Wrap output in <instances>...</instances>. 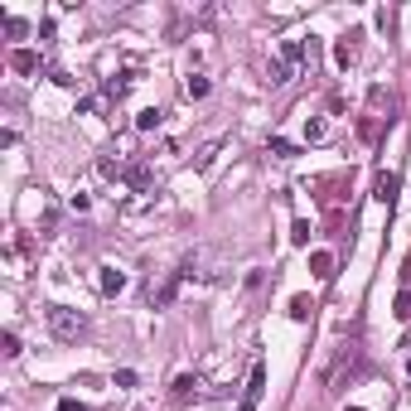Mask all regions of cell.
Returning a JSON list of instances; mask_svg holds the SVG:
<instances>
[{"mask_svg":"<svg viewBox=\"0 0 411 411\" xmlns=\"http://www.w3.org/2000/svg\"><path fill=\"white\" fill-rule=\"evenodd\" d=\"M44 320H49V334L58 344H78L87 334V315L73 310V305H44Z\"/></svg>","mask_w":411,"mask_h":411,"instance_id":"1","label":"cell"},{"mask_svg":"<svg viewBox=\"0 0 411 411\" xmlns=\"http://www.w3.org/2000/svg\"><path fill=\"white\" fill-rule=\"evenodd\" d=\"M261 397H266V363L257 358V363H252V373H247L242 397H237V411H257V407H261Z\"/></svg>","mask_w":411,"mask_h":411,"instance_id":"2","label":"cell"},{"mask_svg":"<svg viewBox=\"0 0 411 411\" xmlns=\"http://www.w3.org/2000/svg\"><path fill=\"white\" fill-rule=\"evenodd\" d=\"M358 58H363V29H349V34H339V44H334V63L349 73Z\"/></svg>","mask_w":411,"mask_h":411,"instance_id":"3","label":"cell"},{"mask_svg":"<svg viewBox=\"0 0 411 411\" xmlns=\"http://www.w3.org/2000/svg\"><path fill=\"white\" fill-rule=\"evenodd\" d=\"M136 82H140L136 68H126V73H116V78H102V97H107V102H121V97H126Z\"/></svg>","mask_w":411,"mask_h":411,"instance_id":"4","label":"cell"},{"mask_svg":"<svg viewBox=\"0 0 411 411\" xmlns=\"http://www.w3.org/2000/svg\"><path fill=\"white\" fill-rule=\"evenodd\" d=\"M126 184H131L136 193H155V169H150L145 160H131V169H126Z\"/></svg>","mask_w":411,"mask_h":411,"instance_id":"5","label":"cell"},{"mask_svg":"<svg viewBox=\"0 0 411 411\" xmlns=\"http://www.w3.org/2000/svg\"><path fill=\"white\" fill-rule=\"evenodd\" d=\"M97 291L102 295H121L126 291V271L121 266H97Z\"/></svg>","mask_w":411,"mask_h":411,"instance_id":"6","label":"cell"},{"mask_svg":"<svg viewBox=\"0 0 411 411\" xmlns=\"http://www.w3.org/2000/svg\"><path fill=\"white\" fill-rule=\"evenodd\" d=\"M126 169H131V164H126V155H116V150H111V155H97V174H102V179H126Z\"/></svg>","mask_w":411,"mask_h":411,"instance_id":"7","label":"cell"},{"mask_svg":"<svg viewBox=\"0 0 411 411\" xmlns=\"http://www.w3.org/2000/svg\"><path fill=\"white\" fill-rule=\"evenodd\" d=\"M397 189H402V179H397V174L387 169V174H378V184H373V198L392 208V203H397Z\"/></svg>","mask_w":411,"mask_h":411,"instance_id":"8","label":"cell"},{"mask_svg":"<svg viewBox=\"0 0 411 411\" xmlns=\"http://www.w3.org/2000/svg\"><path fill=\"white\" fill-rule=\"evenodd\" d=\"M208 92H213V82H208V73H189V78H184V97H189V102H203Z\"/></svg>","mask_w":411,"mask_h":411,"instance_id":"9","label":"cell"},{"mask_svg":"<svg viewBox=\"0 0 411 411\" xmlns=\"http://www.w3.org/2000/svg\"><path fill=\"white\" fill-rule=\"evenodd\" d=\"M305 140H310V145H325L329 140V116H305Z\"/></svg>","mask_w":411,"mask_h":411,"instance_id":"10","label":"cell"},{"mask_svg":"<svg viewBox=\"0 0 411 411\" xmlns=\"http://www.w3.org/2000/svg\"><path fill=\"white\" fill-rule=\"evenodd\" d=\"M198 378H193V373H179V378H174V392H169V397H174V402H189V397H198Z\"/></svg>","mask_w":411,"mask_h":411,"instance_id":"11","label":"cell"},{"mask_svg":"<svg viewBox=\"0 0 411 411\" xmlns=\"http://www.w3.org/2000/svg\"><path fill=\"white\" fill-rule=\"evenodd\" d=\"M310 271H315V281H329L334 276V252H310Z\"/></svg>","mask_w":411,"mask_h":411,"instance_id":"12","label":"cell"},{"mask_svg":"<svg viewBox=\"0 0 411 411\" xmlns=\"http://www.w3.org/2000/svg\"><path fill=\"white\" fill-rule=\"evenodd\" d=\"M10 68H15V73H34V68H39V54H34V49H15V54H10Z\"/></svg>","mask_w":411,"mask_h":411,"instance_id":"13","label":"cell"},{"mask_svg":"<svg viewBox=\"0 0 411 411\" xmlns=\"http://www.w3.org/2000/svg\"><path fill=\"white\" fill-rule=\"evenodd\" d=\"M164 121V111L160 107H145V111H136V131H155Z\"/></svg>","mask_w":411,"mask_h":411,"instance_id":"14","label":"cell"},{"mask_svg":"<svg viewBox=\"0 0 411 411\" xmlns=\"http://www.w3.org/2000/svg\"><path fill=\"white\" fill-rule=\"evenodd\" d=\"M0 25H5V34H10V39H25V34H29L25 20H15V15H5V10H0Z\"/></svg>","mask_w":411,"mask_h":411,"instance_id":"15","label":"cell"},{"mask_svg":"<svg viewBox=\"0 0 411 411\" xmlns=\"http://www.w3.org/2000/svg\"><path fill=\"white\" fill-rule=\"evenodd\" d=\"M102 107H107V97H102V92H87V97L78 102V111H82V116H97Z\"/></svg>","mask_w":411,"mask_h":411,"instance_id":"16","label":"cell"},{"mask_svg":"<svg viewBox=\"0 0 411 411\" xmlns=\"http://www.w3.org/2000/svg\"><path fill=\"white\" fill-rule=\"evenodd\" d=\"M310 315H315V300L310 295H295L291 300V320H310Z\"/></svg>","mask_w":411,"mask_h":411,"instance_id":"17","label":"cell"},{"mask_svg":"<svg viewBox=\"0 0 411 411\" xmlns=\"http://www.w3.org/2000/svg\"><path fill=\"white\" fill-rule=\"evenodd\" d=\"M0 354H5V358L20 354V334H15V329H5V334H0Z\"/></svg>","mask_w":411,"mask_h":411,"instance_id":"18","label":"cell"},{"mask_svg":"<svg viewBox=\"0 0 411 411\" xmlns=\"http://www.w3.org/2000/svg\"><path fill=\"white\" fill-rule=\"evenodd\" d=\"M392 315H397V320H411V291H402V295L392 300Z\"/></svg>","mask_w":411,"mask_h":411,"instance_id":"19","label":"cell"},{"mask_svg":"<svg viewBox=\"0 0 411 411\" xmlns=\"http://www.w3.org/2000/svg\"><path fill=\"white\" fill-rule=\"evenodd\" d=\"M271 155H281V160H291V155H300L291 140H281V136H271Z\"/></svg>","mask_w":411,"mask_h":411,"instance_id":"20","label":"cell"},{"mask_svg":"<svg viewBox=\"0 0 411 411\" xmlns=\"http://www.w3.org/2000/svg\"><path fill=\"white\" fill-rule=\"evenodd\" d=\"M291 242H295V247H310V223H295V227H291Z\"/></svg>","mask_w":411,"mask_h":411,"instance_id":"21","label":"cell"},{"mask_svg":"<svg viewBox=\"0 0 411 411\" xmlns=\"http://www.w3.org/2000/svg\"><path fill=\"white\" fill-rule=\"evenodd\" d=\"M54 411H87V407H82V402H73V397H63V402H58Z\"/></svg>","mask_w":411,"mask_h":411,"instance_id":"22","label":"cell"},{"mask_svg":"<svg viewBox=\"0 0 411 411\" xmlns=\"http://www.w3.org/2000/svg\"><path fill=\"white\" fill-rule=\"evenodd\" d=\"M349 411H363V407H349Z\"/></svg>","mask_w":411,"mask_h":411,"instance_id":"23","label":"cell"},{"mask_svg":"<svg viewBox=\"0 0 411 411\" xmlns=\"http://www.w3.org/2000/svg\"><path fill=\"white\" fill-rule=\"evenodd\" d=\"M136 411H145V407H136Z\"/></svg>","mask_w":411,"mask_h":411,"instance_id":"24","label":"cell"}]
</instances>
